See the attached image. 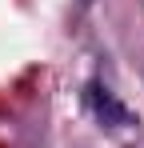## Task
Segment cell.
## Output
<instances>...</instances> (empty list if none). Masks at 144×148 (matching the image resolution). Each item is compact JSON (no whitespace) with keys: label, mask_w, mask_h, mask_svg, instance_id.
Instances as JSON below:
<instances>
[{"label":"cell","mask_w":144,"mask_h":148,"mask_svg":"<svg viewBox=\"0 0 144 148\" xmlns=\"http://www.w3.org/2000/svg\"><path fill=\"white\" fill-rule=\"evenodd\" d=\"M84 100H88V108H92V116L104 128H136V116L124 108L116 100V92L108 88V84H100V80H88V88H84Z\"/></svg>","instance_id":"6da1fadb"},{"label":"cell","mask_w":144,"mask_h":148,"mask_svg":"<svg viewBox=\"0 0 144 148\" xmlns=\"http://www.w3.org/2000/svg\"><path fill=\"white\" fill-rule=\"evenodd\" d=\"M84 8H92V0H76V12H84Z\"/></svg>","instance_id":"7a4b0ae2"}]
</instances>
